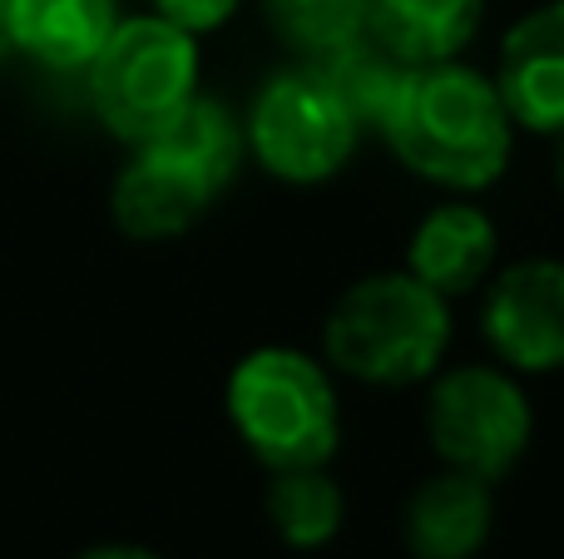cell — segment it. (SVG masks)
<instances>
[{"label": "cell", "mask_w": 564, "mask_h": 559, "mask_svg": "<svg viewBox=\"0 0 564 559\" xmlns=\"http://www.w3.org/2000/svg\"><path fill=\"white\" fill-rule=\"evenodd\" d=\"M377 129L411 174L456 194L496 184L516 144V124L496 95V79L460 59L411 65Z\"/></svg>", "instance_id": "obj_1"}, {"label": "cell", "mask_w": 564, "mask_h": 559, "mask_svg": "<svg viewBox=\"0 0 564 559\" xmlns=\"http://www.w3.org/2000/svg\"><path fill=\"white\" fill-rule=\"evenodd\" d=\"M337 372L367 386H411L446 362L451 307L411 273H371L337 297L322 327Z\"/></svg>", "instance_id": "obj_2"}, {"label": "cell", "mask_w": 564, "mask_h": 559, "mask_svg": "<svg viewBox=\"0 0 564 559\" xmlns=\"http://www.w3.org/2000/svg\"><path fill=\"white\" fill-rule=\"evenodd\" d=\"M224 406L268 471L327 465L341 441L337 392L322 362L297 347H258L228 372Z\"/></svg>", "instance_id": "obj_3"}, {"label": "cell", "mask_w": 564, "mask_h": 559, "mask_svg": "<svg viewBox=\"0 0 564 559\" xmlns=\"http://www.w3.org/2000/svg\"><path fill=\"white\" fill-rule=\"evenodd\" d=\"M89 99L115 139L144 144L198 95V45L159 15L119 20L89 59Z\"/></svg>", "instance_id": "obj_4"}, {"label": "cell", "mask_w": 564, "mask_h": 559, "mask_svg": "<svg viewBox=\"0 0 564 559\" xmlns=\"http://www.w3.org/2000/svg\"><path fill=\"white\" fill-rule=\"evenodd\" d=\"M357 134L361 124L322 85L317 69L297 65L263 85L243 139L253 144L258 164L282 184H322V178L341 174V164L357 149Z\"/></svg>", "instance_id": "obj_5"}, {"label": "cell", "mask_w": 564, "mask_h": 559, "mask_svg": "<svg viewBox=\"0 0 564 559\" xmlns=\"http://www.w3.org/2000/svg\"><path fill=\"white\" fill-rule=\"evenodd\" d=\"M530 402L510 372L456 366L436 382L426 406V431L446 471L500 481L530 446Z\"/></svg>", "instance_id": "obj_6"}, {"label": "cell", "mask_w": 564, "mask_h": 559, "mask_svg": "<svg viewBox=\"0 0 564 559\" xmlns=\"http://www.w3.org/2000/svg\"><path fill=\"white\" fill-rule=\"evenodd\" d=\"M480 332L496 357L516 372H560L564 366V263L525 257L490 283Z\"/></svg>", "instance_id": "obj_7"}, {"label": "cell", "mask_w": 564, "mask_h": 559, "mask_svg": "<svg viewBox=\"0 0 564 559\" xmlns=\"http://www.w3.org/2000/svg\"><path fill=\"white\" fill-rule=\"evenodd\" d=\"M496 95L510 124L564 134V0L530 10L506 30Z\"/></svg>", "instance_id": "obj_8"}, {"label": "cell", "mask_w": 564, "mask_h": 559, "mask_svg": "<svg viewBox=\"0 0 564 559\" xmlns=\"http://www.w3.org/2000/svg\"><path fill=\"white\" fill-rule=\"evenodd\" d=\"M496 525L490 481L466 471H441L421 481L401 515V540L416 559H476Z\"/></svg>", "instance_id": "obj_9"}, {"label": "cell", "mask_w": 564, "mask_h": 559, "mask_svg": "<svg viewBox=\"0 0 564 559\" xmlns=\"http://www.w3.org/2000/svg\"><path fill=\"white\" fill-rule=\"evenodd\" d=\"M500 253V228L476 204H441L416 223L406 248V273L421 277L431 293L451 297L486 283Z\"/></svg>", "instance_id": "obj_10"}, {"label": "cell", "mask_w": 564, "mask_h": 559, "mask_svg": "<svg viewBox=\"0 0 564 559\" xmlns=\"http://www.w3.org/2000/svg\"><path fill=\"white\" fill-rule=\"evenodd\" d=\"M243 144L248 139H243V129H238L234 109L208 95H194L139 149L154 154L159 164H169L194 194H204L208 204H214V194H224V188L234 184L238 164H243Z\"/></svg>", "instance_id": "obj_11"}, {"label": "cell", "mask_w": 564, "mask_h": 559, "mask_svg": "<svg viewBox=\"0 0 564 559\" xmlns=\"http://www.w3.org/2000/svg\"><path fill=\"white\" fill-rule=\"evenodd\" d=\"M115 25V0H10V45L50 69H85Z\"/></svg>", "instance_id": "obj_12"}, {"label": "cell", "mask_w": 564, "mask_h": 559, "mask_svg": "<svg viewBox=\"0 0 564 559\" xmlns=\"http://www.w3.org/2000/svg\"><path fill=\"white\" fill-rule=\"evenodd\" d=\"M486 0H367V30L406 65L456 59L476 40Z\"/></svg>", "instance_id": "obj_13"}, {"label": "cell", "mask_w": 564, "mask_h": 559, "mask_svg": "<svg viewBox=\"0 0 564 559\" xmlns=\"http://www.w3.org/2000/svg\"><path fill=\"white\" fill-rule=\"evenodd\" d=\"M204 208H208V198L194 194L174 168L159 164L144 149H134L124 174L115 178V223L124 228L129 238H139V243L188 233Z\"/></svg>", "instance_id": "obj_14"}, {"label": "cell", "mask_w": 564, "mask_h": 559, "mask_svg": "<svg viewBox=\"0 0 564 559\" xmlns=\"http://www.w3.org/2000/svg\"><path fill=\"white\" fill-rule=\"evenodd\" d=\"M312 69L322 75V85L332 89V95L347 105V114L357 119L361 129L367 124H381V114H387V105L397 99L401 79H406V59L397 55V50H387L371 30H361V35L341 40V45L322 50V55L307 59Z\"/></svg>", "instance_id": "obj_15"}, {"label": "cell", "mask_w": 564, "mask_h": 559, "mask_svg": "<svg viewBox=\"0 0 564 559\" xmlns=\"http://www.w3.org/2000/svg\"><path fill=\"white\" fill-rule=\"evenodd\" d=\"M268 520L278 540L292 550H322L347 520L341 485L327 475V465H297V471H273L268 485Z\"/></svg>", "instance_id": "obj_16"}, {"label": "cell", "mask_w": 564, "mask_h": 559, "mask_svg": "<svg viewBox=\"0 0 564 559\" xmlns=\"http://www.w3.org/2000/svg\"><path fill=\"white\" fill-rule=\"evenodd\" d=\"M268 20L297 55H322L367 30V0H263Z\"/></svg>", "instance_id": "obj_17"}, {"label": "cell", "mask_w": 564, "mask_h": 559, "mask_svg": "<svg viewBox=\"0 0 564 559\" xmlns=\"http://www.w3.org/2000/svg\"><path fill=\"white\" fill-rule=\"evenodd\" d=\"M149 6H154L159 20H169V25L188 30V35L198 40V35H208V30L228 25L243 0H149Z\"/></svg>", "instance_id": "obj_18"}, {"label": "cell", "mask_w": 564, "mask_h": 559, "mask_svg": "<svg viewBox=\"0 0 564 559\" xmlns=\"http://www.w3.org/2000/svg\"><path fill=\"white\" fill-rule=\"evenodd\" d=\"M79 559H159V555L139 550V545H95V550H85Z\"/></svg>", "instance_id": "obj_19"}, {"label": "cell", "mask_w": 564, "mask_h": 559, "mask_svg": "<svg viewBox=\"0 0 564 559\" xmlns=\"http://www.w3.org/2000/svg\"><path fill=\"white\" fill-rule=\"evenodd\" d=\"M10 50H15L10 45V0H0V59H6Z\"/></svg>", "instance_id": "obj_20"}, {"label": "cell", "mask_w": 564, "mask_h": 559, "mask_svg": "<svg viewBox=\"0 0 564 559\" xmlns=\"http://www.w3.org/2000/svg\"><path fill=\"white\" fill-rule=\"evenodd\" d=\"M555 174H560V188H564V149H560V168H555Z\"/></svg>", "instance_id": "obj_21"}]
</instances>
